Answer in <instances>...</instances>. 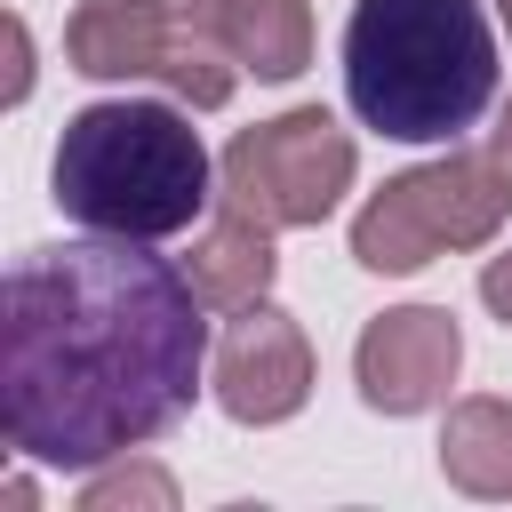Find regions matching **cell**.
I'll list each match as a JSON object with an SVG mask.
<instances>
[{
    "mask_svg": "<svg viewBox=\"0 0 512 512\" xmlns=\"http://www.w3.org/2000/svg\"><path fill=\"white\" fill-rule=\"evenodd\" d=\"M224 48L256 80H296L312 64V8L304 0H224Z\"/></svg>",
    "mask_w": 512,
    "mask_h": 512,
    "instance_id": "obj_11",
    "label": "cell"
},
{
    "mask_svg": "<svg viewBox=\"0 0 512 512\" xmlns=\"http://www.w3.org/2000/svg\"><path fill=\"white\" fill-rule=\"evenodd\" d=\"M440 472L464 496H512V400H456L440 424Z\"/></svg>",
    "mask_w": 512,
    "mask_h": 512,
    "instance_id": "obj_10",
    "label": "cell"
},
{
    "mask_svg": "<svg viewBox=\"0 0 512 512\" xmlns=\"http://www.w3.org/2000/svg\"><path fill=\"white\" fill-rule=\"evenodd\" d=\"M344 96L376 136L448 144L496 96V32L480 0H352Z\"/></svg>",
    "mask_w": 512,
    "mask_h": 512,
    "instance_id": "obj_2",
    "label": "cell"
},
{
    "mask_svg": "<svg viewBox=\"0 0 512 512\" xmlns=\"http://www.w3.org/2000/svg\"><path fill=\"white\" fill-rule=\"evenodd\" d=\"M64 56L88 80H168L200 112L232 96V64H240L216 32L176 24L160 0H80L64 24Z\"/></svg>",
    "mask_w": 512,
    "mask_h": 512,
    "instance_id": "obj_6",
    "label": "cell"
},
{
    "mask_svg": "<svg viewBox=\"0 0 512 512\" xmlns=\"http://www.w3.org/2000/svg\"><path fill=\"white\" fill-rule=\"evenodd\" d=\"M120 504H176V488H168V472H112V480H88V496H80V512H120Z\"/></svg>",
    "mask_w": 512,
    "mask_h": 512,
    "instance_id": "obj_12",
    "label": "cell"
},
{
    "mask_svg": "<svg viewBox=\"0 0 512 512\" xmlns=\"http://www.w3.org/2000/svg\"><path fill=\"white\" fill-rule=\"evenodd\" d=\"M456 360H464V336L440 304H400L384 320L360 328L352 344V376H360V400L384 408V416H416V408H440L448 384H456Z\"/></svg>",
    "mask_w": 512,
    "mask_h": 512,
    "instance_id": "obj_7",
    "label": "cell"
},
{
    "mask_svg": "<svg viewBox=\"0 0 512 512\" xmlns=\"http://www.w3.org/2000/svg\"><path fill=\"white\" fill-rule=\"evenodd\" d=\"M512 216V168L504 152H448L432 168L392 176L352 216V256L368 272H416L440 248H480Z\"/></svg>",
    "mask_w": 512,
    "mask_h": 512,
    "instance_id": "obj_4",
    "label": "cell"
},
{
    "mask_svg": "<svg viewBox=\"0 0 512 512\" xmlns=\"http://www.w3.org/2000/svg\"><path fill=\"white\" fill-rule=\"evenodd\" d=\"M496 16H504V24H512V0H496Z\"/></svg>",
    "mask_w": 512,
    "mask_h": 512,
    "instance_id": "obj_15",
    "label": "cell"
},
{
    "mask_svg": "<svg viewBox=\"0 0 512 512\" xmlns=\"http://www.w3.org/2000/svg\"><path fill=\"white\" fill-rule=\"evenodd\" d=\"M344 184H352V136L320 104L256 120L224 144V208H240L264 232L320 224L344 200Z\"/></svg>",
    "mask_w": 512,
    "mask_h": 512,
    "instance_id": "obj_5",
    "label": "cell"
},
{
    "mask_svg": "<svg viewBox=\"0 0 512 512\" xmlns=\"http://www.w3.org/2000/svg\"><path fill=\"white\" fill-rule=\"evenodd\" d=\"M480 304L512 328V248H504V256H488V272H480Z\"/></svg>",
    "mask_w": 512,
    "mask_h": 512,
    "instance_id": "obj_13",
    "label": "cell"
},
{
    "mask_svg": "<svg viewBox=\"0 0 512 512\" xmlns=\"http://www.w3.org/2000/svg\"><path fill=\"white\" fill-rule=\"evenodd\" d=\"M184 272H192V288H200L208 312H248V304H264V288H272V232L248 224L240 208H224V216L192 240Z\"/></svg>",
    "mask_w": 512,
    "mask_h": 512,
    "instance_id": "obj_9",
    "label": "cell"
},
{
    "mask_svg": "<svg viewBox=\"0 0 512 512\" xmlns=\"http://www.w3.org/2000/svg\"><path fill=\"white\" fill-rule=\"evenodd\" d=\"M304 392H312V344H304V328L288 312H272V304H248L224 328V344H216V400H224V416L280 424V416L304 408Z\"/></svg>",
    "mask_w": 512,
    "mask_h": 512,
    "instance_id": "obj_8",
    "label": "cell"
},
{
    "mask_svg": "<svg viewBox=\"0 0 512 512\" xmlns=\"http://www.w3.org/2000/svg\"><path fill=\"white\" fill-rule=\"evenodd\" d=\"M496 152H512V104H504V128H496Z\"/></svg>",
    "mask_w": 512,
    "mask_h": 512,
    "instance_id": "obj_14",
    "label": "cell"
},
{
    "mask_svg": "<svg viewBox=\"0 0 512 512\" xmlns=\"http://www.w3.org/2000/svg\"><path fill=\"white\" fill-rule=\"evenodd\" d=\"M56 208L88 232L112 240H168L192 232V216L216 200L208 192V144L176 104H88L56 136Z\"/></svg>",
    "mask_w": 512,
    "mask_h": 512,
    "instance_id": "obj_3",
    "label": "cell"
},
{
    "mask_svg": "<svg viewBox=\"0 0 512 512\" xmlns=\"http://www.w3.org/2000/svg\"><path fill=\"white\" fill-rule=\"evenodd\" d=\"M192 272L136 240L24 248L0 328V432L32 464L88 472L160 440L200 384L208 320Z\"/></svg>",
    "mask_w": 512,
    "mask_h": 512,
    "instance_id": "obj_1",
    "label": "cell"
}]
</instances>
